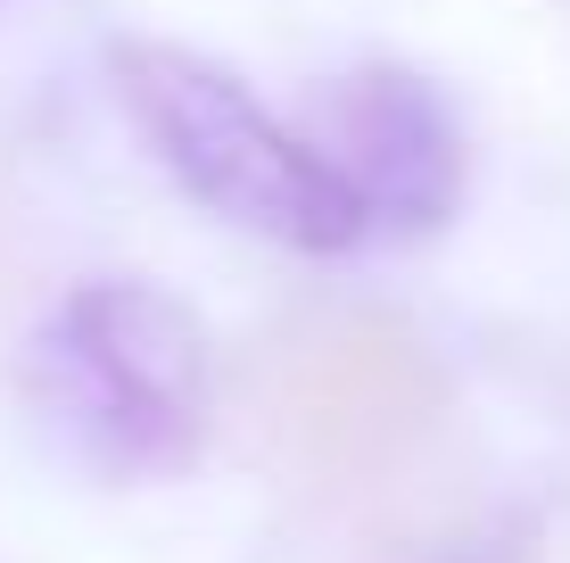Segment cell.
I'll use <instances>...</instances> for the list:
<instances>
[{
    "mask_svg": "<svg viewBox=\"0 0 570 563\" xmlns=\"http://www.w3.org/2000/svg\"><path fill=\"white\" fill-rule=\"evenodd\" d=\"M17 390L75 464L108 481H174L207 448L215 348L166 282L100 274L58 290V307L26 332Z\"/></svg>",
    "mask_w": 570,
    "mask_h": 563,
    "instance_id": "1",
    "label": "cell"
},
{
    "mask_svg": "<svg viewBox=\"0 0 570 563\" xmlns=\"http://www.w3.org/2000/svg\"><path fill=\"white\" fill-rule=\"evenodd\" d=\"M108 75L116 108L132 116L166 183L199 200L207 216H224L232 232L282 241L298 258H340V249L372 241V216L347 191V174L298 125H282L232 67L183 42H116Z\"/></svg>",
    "mask_w": 570,
    "mask_h": 563,
    "instance_id": "2",
    "label": "cell"
},
{
    "mask_svg": "<svg viewBox=\"0 0 570 563\" xmlns=\"http://www.w3.org/2000/svg\"><path fill=\"white\" fill-rule=\"evenodd\" d=\"M306 142L347 174V191L364 200L372 232H439L463 207V125L446 108V91L414 67H356L340 84H323Z\"/></svg>",
    "mask_w": 570,
    "mask_h": 563,
    "instance_id": "3",
    "label": "cell"
},
{
    "mask_svg": "<svg viewBox=\"0 0 570 563\" xmlns=\"http://www.w3.org/2000/svg\"><path fill=\"white\" fill-rule=\"evenodd\" d=\"M529 522H488V531H471V538H446L430 563H529Z\"/></svg>",
    "mask_w": 570,
    "mask_h": 563,
    "instance_id": "4",
    "label": "cell"
}]
</instances>
